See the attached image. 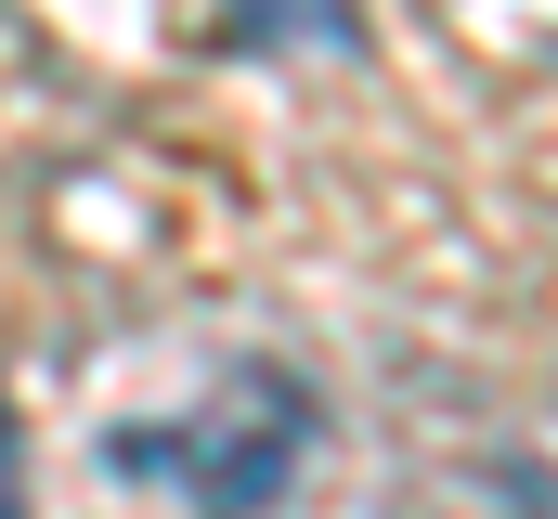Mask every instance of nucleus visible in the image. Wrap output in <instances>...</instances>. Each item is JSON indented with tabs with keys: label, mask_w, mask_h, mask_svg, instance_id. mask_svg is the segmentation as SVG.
I'll return each instance as SVG.
<instances>
[{
	"label": "nucleus",
	"mask_w": 558,
	"mask_h": 519,
	"mask_svg": "<svg viewBox=\"0 0 558 519\" xmlns=\"http://www.w3.org/2000/svg\"><path fill=\"white\" fill-rule=\"evenodd\" d=\"M0 519H26V429H13V389H0Z\"/></svg>",
	"instance_id": "3"
},
{
	"label": "nucleus",
	"mask_w": 558,
	"mask_h": 519,
	"mask_svg": "<svg viewBox=\"0 0 558 519\" xmlns=\"http://www.w3.org/2000/svg\"><path fill=\"white\" fill-rule=\"evenodd\" d=\"M312 429H325V402L299 364H260V351H234V364H208L195 402H169V415H131L105 455L156 481V494H182L195 519H274L299 494V468H312Z\"/></svg>",
	"instance_id": "1"
},
{
	"label": "nucleus",
	"mask_w": 558,
	"mask_h": 519,
	"mask_svg": "<svg viewBox=\"0 0 558 519\" xmlns=\"http://www.w3.org/2000/svg\"><path fill=\"white\" fill-rule=\"evenodd\" d=\"M364 0H221V52H351Z\"/></svg>",
	"instance_id": "2"
}]
</instances>
